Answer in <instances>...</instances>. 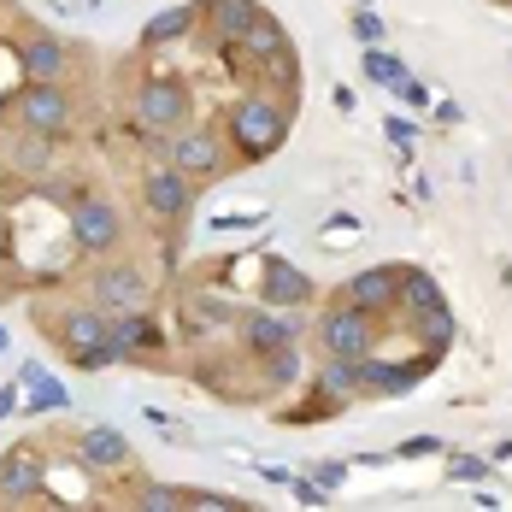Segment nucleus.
Returning <instances> with one entry per match:
<instances>
[{
	"label": "nucleus",
	"mask_w": 512,
	"mask_h": 512,
	"mask_svg": "<svg viewBox=\"0 0 512 512\" xmlns=\"http://www.w3.org/2000/svg\"><path fill=\"white\" fill-rule=\"evenodd\" d=\"M289 136V106H277L271 95H242L236 112H230V142L242 159H265L283 148Z\"/></svg>",
	"instance_id": "nucleus-1"
},
{
	"label": "nucleus",
	"mask_w": 512,
	"mask_h": 512,
	"mask_svg": "<svg viewBox=\"0 0 512 512\" xmlns=\"http://www.w3.org/2000/svg\"><path fill=\"white\" fill-rule=\"evenodd\" d=\"M318 342H324V354H342V359H365L371 354V342H377V330H371V312L354 307L348 295L336 301V307L318 318Z\"/></svg>",
	"instance_id": "nucleus-2"
},
{
	"label": "nucleus",
	"mask_w": 512,
	"mask_h": 512,
	"mask_svg": "<svg viewBox=\"0 0 512 512\" xmlns=\"http://www.w3.org/2000/svg\"><path fill=\"white\" fill-rule=\"evenodd\" d=\"M183 118H189V89L177 77H148L136 89V130L159 136V130H177Z\"/></svg>",
	"instance_id": "nucleus-3"
},
{
	"label": "nucleus",
	"mask_w": 512,
	"mask_h": 512,
	"mask_svg": "<svg viewBox=\"0 0 512 512\" xmlns=\"http://www.w3.org/2000/svg\"><path fill=\"white\" fill-rule=\"evenodd\" d=\"M95 307L106 318H118V312H148V277H142V265H101L95 271Z\"/></svg>",
	"instance_id": "nucleus-4"
},
{
	"label": "nucleus",
	"mask_w": 512,
	"mask_h": 512,
	"mask_svg": "<svg viewBox=\"0 0 512 512\" xmlns=\"http://www.w3.org/2000/svg\"><path fill=\"white\" fill-rule=\"evenodd\" d=\"M71 242L83 248V254H106V248H118V212L95 195H77L71 201Z\"/></svg>",
	"instance_id": "nucleus-5"
},
{
	"label": "nucleus",
	"mask_w": 512,
	"mask_h": 512,
	"mask_svg": "<svg viewBox=\"0 0 512 512\" xmlns=\"http://www.w3.org/2000/svg\"><path fill=\"white\" fill-rule=\"evenodd\" d=\"M18 118H24V130L65 136V124H71V101H65L59 83H30V89L18 95Z\"/></svg>",
	"instance_id": "nucleus-6"
},
{
	"label": "nucleus",
	"mask_w": 512,
	"mask_h": 512,
	"mask_svg": "<svg viewBox=\"0 0 512 512\" xmlns=\"http://www.w3.org/2000/svg\"><path fill=\"white\" fill-rule=\"evenodd\" d=\"M48 489V465H42V454L36 448H12L6 460H0V501H36Z\"/></svg>",
	"instance_id": "nucleus-7"
},
{
	"label": "nucleus",
	"mask_w": 512,
	"mask_h": 512,
	"mask_svg": "<svg viewBox=\"0 0 512 512\" xmlns=\"http://www.w3.org/2000/svg\"><path fill=\"white\" fill-rule=\"evenodd\" d=\"M142 201H148L154 218H183L189 201H195V177H183L177 165H159V171L142 177Z\"/></svg>",
	"instance_id": "nucleus-8"
},
{
	"label": "nucleus",
	"mask_w": 512,
	"mask_h": 512,
	"mask_svg": "<svg viewBox=\"0 0 512 512\" xmlns=\"http://www.w3.org/2000/svg\"><path fill=\"white\" fill-rule=\"evenodd\" d=\"M165 154H171L165 165H177L183 177H212V171H224V142H218L212 130H189V136H177Z\"/></svg>",
	"instance_id": "nucleus-9"
},
{
	"label": "nucleus",
	"mask_w": 512,
	"mask_h": 512,
	"mask_svg": "<svg viewBox=\"0 0 512 512\" xmlns=\"http://www.w3.org/2000/svg\"><path fill=\"white\" fill-rule=\"evenodd\" d=\"M106 342L118 348V359H142V354H159L165 348V336H159V324L148 312H118L106 324Z\"/></svg>",
	"instance_id": "nucleus-10"
},
{
	"label": "nucleus",
	"mask_w": 512,
	"mask_h": 512,
	"mask_svg": "<svg viewBox=\"0 0 512 512\" xmlns=\"http://www.w3.org/2000/svg\"><path fill=\"white\" fill-rule=\"evenodd\" d=\"M236 53H248V59H259V65H271V71H289V36H283V24L265 18V12L236 36Z\"/></svg>",
	"instance_id": "nucleus-11"
},
{
	"label": "nucleus",
	"mask_w": 512,
	"mask_h": 512,
	"mask_svg": "<svg viewBox=\"0 0 512 512\" xmlns=\"http://www.w3.org/2000/svg\"><path fill=\"white\" fill-rule=\"evenodd\" d=\"M242 330H248L254 354H271V348H289L301 336V318H295V307H265V312H248Z\"/></svg>",
	"instance_id": "nucleus-12"
},
{
	"label": "nucleus",
	"mask_w": 512,
	"mask_h": 512,
	"mask_svg": "<svg viewBox=\"0 0 512 512\" xmlns=\"http://www.w3.org/2000/svg\"><path fill=\"white\" fill-rule=\"evenodd\" d=\"M395 289H401V271H395V265H371V271H359V277L348 283V289H342V295H348L354 307H365L371 318H377L383 307H395Z\"/></svg>",
	"instance_id": "nucleus-13"
},
{
	"label": "nucleus",
	"mask_w": 512,
	"mask_h": 512,
	"mask_svg": "<svg viewBox=\"0 0 512 512\" xmlns=\"http://www.w3.org/2000/svg\"><path fill=\"white\" fill-rule=\"evenodd\" d=\"M307 301H312V277L307 271L271 259V265H265V307H307Z\"/></svg>",
	"instance_id": "nucleus-14"
},
{
	"label": "nucleus",
	"mask_w": 512,
	"mask_h": 512,
	"mask_svg": "<svg viewBox=\"0 0 512 512\" xmlns=\"http://www.w3.org/2000/svg\"><path fill=\"white\" fill-rule=\"evenodd\" d=\"M106 324H112V318H106L101 307H71L59 318V336H65L71 354H83V348H101L106 342Z\"/></svg>",
	"instance_id": "nucleus-15"
},
{
	"label": "nucleus",
	"mask_w": 512,
	"mask_h": 512,
	"mask_svg": "<svg viewBox=\"0 0 512 512\" xmlns=\"http://www.w3.org/2000/svg\"><path fill=\"white\" fill-rule=\"evenodd\" d=\"M424 377V365H383V359H359V383L371 389V395H407L412 383Z\"/></svg>",
	"instance_id": "nucleus-16"
},
{
	"label": "nucleus",
	"mask_w": 512,
	"mask_h": 512,
	"mask_svg": "<svg viewBox=\"0 0 512 512\" xmlns=\"http://www.w3.org/2000/svg\"><path fill=\"white\" fill-rule=\"evenodd\" d=\"M83 460L95 465V471H118V465H130V442H124V430H112V424L83 430Z\"/></svg>",
	"instance_id": "nucleus-17"
},
{
	"label": "nucleus",
	"mask_w": 512,
	"mask_h": 512,
	"mask_svg": "<svg viewBox=\"0 0 512 512\" xmlns=\"http://www.w3.org/2000/svg\"><path fill=\"white\" fill-rule=\"evenodd\" d=\"M24 77L30 83H59L65 77V48L53 36H30L24 42Z\"/></svg>",
	"instance_id": "nucleus-18"
},
{
	"label": "nucleus",
	"mask_w": 512,
	"mask_h": 512,
	"mask_svg": "<svg viewBox=\"0 0 512 512\" xmlns=\"http://www.w3.org/2000/svg\"><path fill=\"white\" fill-rule=\"evenodd\" d=\"M318 389L324 395H336V401H354L359 389V359H342V354H324V377H318Z\"/></svg>",
	"instance_id": "nucleus-19"
},
{
	"label": "nucleus",
	"mask_w": 512,
	"mask_h": 512,
	"mask_svg": "<svg viewBox=\"0 0 512 512\" xmlns=\"http://www.w3.org/2000/svg\"><path fill=\"white\" fill-rule=\"evenodd\" d=\"M12 165H18L24 177H48L53 136H42V130H24V136H18V148H12Z\"/></svg>",
	"instance_id": "nucleus-20"
},
{
	"label": "nucleus",
	"mask_w": 512,
	"mask_h": 512,
	"mask_svg": "<svg viewBox=\"0 0 512 512\" xmlns=\"http://www.w3.org/2000/svg\"><path fill=\"white\" fill-rule=\"evenodd\" d=\"M259 18L254 0H212V24H218V42H236L248 24Z\"/></svg>",
	"instance_id": "nucleus-21"
},
{
	"label": "nucleus",
	"mask_w": 512,
	"mask_h": 512,
	"mask_svg": "<svg viewBox=\"0 0 512 512\" xmlns=\"http://www.w3.org/2000/svg\"><path fill=\"white\" fill-rule=\"evenodd\" d=\"M24 383H30V412H59V407H71L65 383H53L42 365H24Z\"/></svg>",
	"instance_id": "nucleus-22"
},
{
	"label": "nucleus",
	"mask_w": 512,
	"mask_h": 512,
	"mask_svg": "<svg viewBox=\"0 0 512 512\" xmlns=\"http://www.w3.org/2000/svg\"><path fill=\"white\" fill-rule=\"evenodd\" d=\"M189 30H195V6H165L154 24L142 30V42L159 48V42H177V36H189Z\"/></svg>",
	"instance_id": "nucleus-23"
},
{
	"label": "nucleus",
	"mask_w": 512,
	"mask_h": 512,
	"mask_svg": "<svg viewBox=\"0 0 512 512\" xmlns=\"http://www.w3.org/2000/svg\"><path fill=\"white\" fill-rule=\"evenodd\" d=\"M359 71H365V77H371L377 89H401V83H407V65H401L395 53H383V42H377V48H365Z\"/></svg>",
	"instance_id": "nucleus-24"
},
{
	"label": "nucleus",
	"mask_w": 512,
	"mask_h": 512,
	"mask_svg": "<svg viewBox=\"0 0 512 512\" xmlns=\"http://www.w3.org/2000/svg\"><path fill=\"white\" fill-rule=\"evenodd\" d=\"M412 324L424 330V342H430L436 354L454 342V312H448V301H436V307H418V312H412Z\"/></svg>",
	"instance_id": "nucleus-25"
},
{
	"label": "nucleus",
	"mask_w": 512,
	"mask_h": 512,
	"mask_svg": "<svg viewBox=\"0 0 512 512\" xmlns=\"http://www.w3.org/2000/svg\"><path fill=\"white\" fill-rule=\"evenodd\" d=\"M395 301H401L407 312H418V307H436V301H442V289H436V277H424V271H401Z\"/></svg>",
	"instance_id": "nucleus-26"
},
{
	"label": "nucleus",
	"mask_w": 512,
	"mask_h": 512,
	"mask_svg": "<svg viewBox=\"0 0 512 512\" xmlns=\"http://www.w3.org/2000/svg\"><path fill=\"white\" fill-rule=\"evenodd\" d=\"M295 377H301V354H295V342H289V348H271V354H265V383L289 389Z\"/></svg>",
	"instance_id": "nucleus-27"
},
{
	"label": "nucleus",
	"mask_w": 512,
	"mask_h": 512,
	"mask_svg": "<svg viewBox=\"0 0 512 512\" xmlns=\"http://www.w3.org/2000/svg\"><path fill=\"white\" fill-rule=\"evenodd\" d=\"M148 512H177L189 507V495H177V489H165V483H142V495H136Z\"/></svg>",
	"instance_id": "nucleus-28"
},
{
	"label": "nucleus",
	"mask_w": 512,
	"mask_h": 512,
	"mask_svg": "<svg viewBox=\"0 0 512 512\" xmlns=\"http://www.w3.org/2000/svg\"><path fill=\"white\" fill-rule=\"evenodd\" d=\"M448 477H454V483H483V477H489V460H471V454H454V460H448Z\"/></svg>",
	"instance_id": "nucleus-29"
},
{
	"label": "nucleus",
	"mask_w": 512,
	"mask_h": 512,
	"mask_svg": "<svg viewBox=\"0 0 512 512\" xmlns=\"http://www.w3.org/2000/svg\"><path fill=\"white\" fill-rule=\"evenodd\" d=\"M342 477H348V465H342V460H318V465H312V483H318L324 495H330V489H342Z\"/></svg>",
	"instance_id": "nucleus-30"
},
{
	"label": "nucleus",
	"mask_w": 512,
	"mask_h": 512,
	"mask_svg": "<svg viewBox=\"0 0 512 512\" xmlns=\"http://www.w3.org/2000/svg\"><path fill=\"white\" fill-rule=\"evenodd\" d=\"M354 30H359V42H365V48H377V42H383V18H377V12H365V6L354 12Z\"/></svg>",
	"instance_id": "nucleus-31"
},
{
	"label": "nucleus",
	"mask_w": 512,
	"mask_h": 512,
	"mask_svg": "<svg viewBox=\"0 0 512 512\" xmlns=\"http://www.w3.org/2000/svg\"><path fill=\"white\" fill-rule=\"evenodd\" d=\"M395 95H401V101H407V106H430V89H418L412 77H407V83H401V89H395Z\"/></svg>",
	"instance_id": "nucleus-32"
},
{
	"label": "nucleus",
	"mask_w": 512,
	"mask_h": 512,
	"mask_svg": "<svg viewBox=\"0 0 512 512\" xmlns=\"http://www.w3.org/2000/svg\"><path fill=\"white\" fill-rule=\"evenodd\" d=\"M189 507H212V512H230L236 501L230 495H189Z\"/></svg>",
	"instance_id": "nucleus-33"
},
{
	"label": "nucleus",
	"mask_w": 512,
	"mask_h": 512,
	"mask_svg": "<svg viewBox=\"0 0 512 512\" xmlns=\"http://www.w3.org/2000/svg\"><path fill=\"white\" fill-rule=\"evenodd\" d=\"M389 136H395V142H401V148H412V136H418V130H412L407 118H389Z\"/></svg>",
	"instance_id": "nucleus-34"
},
{
	"label": "nucleus",
	"mask_w": 512,
	"mask_h": 512,
	"mask_svg": "<svg viewBox=\"0 0 512 512\" xmlns=\"http://www.w3.org/2000/svg\"><path fill=\"white\" fill-rule=\"evenodd\" d=\"M436 448H442L436 436H412V442H407V448H401V454H436Z\"/></svg>",
	"instance_id": "nucleus-35"
},
{
	"label": "nucleus",
	"mask_w": 512,
	"mask_h": 512,
	"mask_svg": "<svg viewBox=\"0 0 512 512\" xmlns=\"http://www.w3.org/2000/svg\"><path fill=\"white\" fill-rule=\"evenodd\" d=\"M12 407H18V395H12V389H0V418H6Z\"/></svg>",
	"instance_id": "nucleus-36"
},
{
	"label": "nucleus",
	"mask_w": 512,
	"mask_h": 512,
	"mask_svg": "<svg viewBox=\"0 0 512 512\" xmlns=\"http://www.w3.org/2000/svg\"><path fill=\"white\" fill-rule=\"evenodd\" d=\"M6 348H12V336H6V330H0V354H6Z\"/></svg>",
	"instance_id": "nucleus-37"
},
{
	"label": "nucleus",
	"mask_w": 512,
	"mask_h": 512,
	"mask_svg": "<svg viewBox=\"0 0 512 512\" xmlns=\"http://www.w3.org/2000/svg\"><path fill=\"white\" fill-rule=\"evenodd\" d=\"M0 112H6V95H0Z\"/></svg>",
	"instance_id": "nucleus-38"
}]
</instances>
